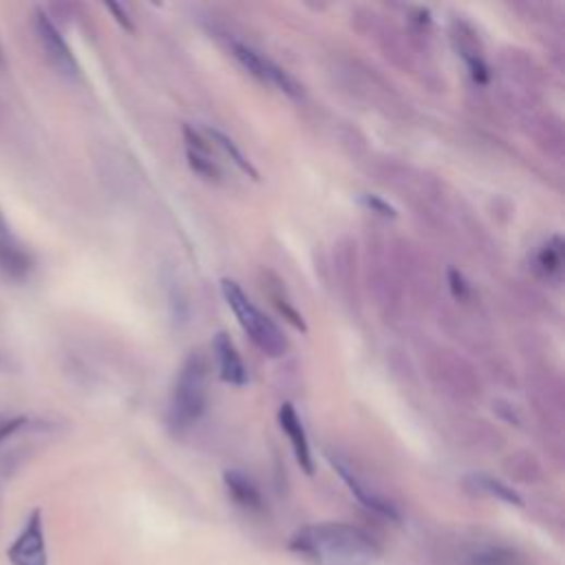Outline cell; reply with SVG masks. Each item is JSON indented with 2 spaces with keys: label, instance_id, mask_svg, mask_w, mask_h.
I'll return each mask as SVG.
<instances>
[{
  "label": "cell",
  "instance_id": "cell-1",
  "mask_svg": "<svg viewBox=\"0 0 565 565\" xmlns=\"http://www.w3.org/2000/svg\"><path fill=\"white\" fill-rule=\"evenodd\" d=\"M290 550L314 565H375L381 561V545L362 528L325 521L297 530Z\"/></svg>",
  "mask_w": 565,
  "mask_h": 565
},
{
  "label": "cell",
  "instance_id": "cell-2",
  "mask_svg": "<svg viewBox=\"0 0 565 565\" xmlns=\"http://www.w3.org/2000/svg\"><path fill=\"white\" fill-rule=\"evenodd\" d=\"M208 396V364L204 356L191 353L185 358L175 383L168 422L175 431L191 429L206 409Z\"/></svg>",
  "mask_w": 565,
  "mask_h": 565
},
{
  "label": "cell",
  "instance_id": "cell-3",
  "mask_svg": "<svg viewBox=\"0 0 565 565\" xmlns=\"http://www.w3.org/2000/svg\"><path fill=\"white\" fill-rule=\"evenodd\" d=\"M221 294L228 303V308L232 310L237 323L241 325V329L248 334V338L267 356L278 358L288 351V340L282 336V332L278 329V325L267 318L250 299L248 294L239 288V282L224 278L221 280Z\"/></svg>",
  "mask_w": 565,
  "mask_h": 565
},
{
  "label": "cell",
  "instance_id": "cell-4",
  "mask_svg": "<svg viewBox=\"0 0 565 565\" xmlns=\"http://www.w3.org/2000/svg\"><path fill=\"white\" fill-rule=\"evenodd\" d=\"M47 431V424L27 418L0 420V500H3L8 480L36 453Z\"/></svg>",
  "mask_w": 565,
  "mask_h": 565
},
{
  "label": "cell",
  "instance_id": "cell-5",
  "mask_svg": "<svg viewBox=\"0 0 565 565\" xmlns=\"http://www.w3.org/2000/svg\"><path fill=\"white\" fill-rule=\"evenodd\" d=\"M230 49H232V56L243 64V69H248L254 77L278 88L280 93H286V96H290V98H301V84L286 69H280L272 60L263 58L259 51H254L248 45L232 43Z\"/></svg>",
  "mask_w": 565,
  "mask_h": 565
},
{
  "label": "cell",
  "instance_id": "cell-6",
  "mask_svg": "<svg viewBox=\"0 0 565 565\" xmlns=\"http://www.w3.org/2000/svg\"><path fill=\"white\" fill-rule=\"evenodd\" d=\"M8 561L12 565H49L47 534L40 510H34L27 517L21 534L8 550Z\"/></svg>",
  "mask_w": 565,
  "mask_h": 565
},
{
  "label": "cell",
  "instance_id": "cell-7",
  "mask_svg": "<svg viewBox=\"0 0 565 565\" xmlns=\"http://www.w3.org/2000/svg\"><path fill=\"white\" fill-rule=\"evenodd\" d=\"M36 34H38L40 47H43L47 60L51 62V67L64 77H71V80L77 77L80 67H77L73 51L69 49L67 40L58 32V27L43 12H38V16H36Z\"/></svg>",
  "mask_w": 565,
  "mask_h": 565
},
{
  "label": "cell",
  "instance_id": "cell-8",
  "mask_svg": "<svg viewBox=\"0 0 565 565\" xmlns=\"http://www.w3.org/2000/svg\"><path fill=\"white\" fill-rule=\"evenodd\" d=\"M332 466H334L336 473L340 476V480L347 484L349 493H351L366 510L375 513L378 517H385V519H389V521H398V519H400L398 508H396L389 500H385L383 495L371 491V489L353 473V470H351L347 464H342L340 459H332Z\"/></svg>",
  "mask_w": 565,
  "mask_h": 565
},
{
  "label": "cell",
  "instance_id": "cell-9",
  "mask_svg": "<svg viewBox=\"0 0 565 565\" xmlns=\"http://www.w3.org/2000/svg\"><path fill=\"white\" fill-rule=\"evenodd\" d=\"M213 351L219 369V378L232 387L248 385V369L241 360V353L237 351L232 338L226 332H219L213 340Z\"/></svg>",
  "mask_w": 565,
  "mask_h": 565
},
{
  "label": "cell",
  "instance_id": "cell-10",
  "mask_svg": "<svg viewBox=\"0 0 565 565\" xmlns=\"http://www.w3.org/2000/svg\"><path fill=\"white\" fill-rule=\"evenodd\" d=\"M183 140H185V155H188V164H191V168L211 181H219L221 168H219L217 159L213 157L211 140L204 137L193 127H183Z\"/></svg>",
  "mask_w": 565,
  "mask_h": 565
},
{
  "label": "cell",
  "instance_id": "cell-11",
  "mask_svg": "<svg viewBox=\"0 0 565 565\" xmlns=\"http://www.w3.org/2000/svg\"><path fill=\"white\" fill-rule=\"evenodd\" d=\"M278 424L280 429L286 431L290 444H292V450L297 455V461L299 466L305 470L308 476H314V459H312V450H310V442H308V433H305V426L294 409V405L286 402L280 407L278 411Z\"/></svg>",
  "mask_w": 565,
  "mask_h": 565
},
{
  "label": "cell",
  "instance_id": "cell-12",
  "mask_svg": "<svg viewBox=\"0 0 565 565\" xmlns=\"http://www.w3.org/2000/svg\"><path fill=\"white\" fill-rule=\"evenodd\" d=\"M29 267H32V259L14 237L5 219V213L0 208V269L14 278H21L29 272Z\"/></svg>",
  "mask_w": 565,
  "mask_h": 565
},
{
  "label": "cell",
  "instance_id": "cell-13",
  "mask_svg": "<svg viewBox=\"0 0 565 565\" xmlns=\"http://www.w3.org/2000/svg\"><path fill=\"white\" fill-rule=\"evenodd\" d=\"M224 482H226L228 495L232 497V502L237 506H241L243 510H250V513L263 510V497H261L259 489L243 473H237V470H228V473L224 476Z\"/></svg>",
  "mask_w": 565,
  "mask_h": 565
},
{
  "label": "cell",
  "instance_id": "cell-14",
  "mask_svg": "<svg viewBox=\"0 0 565 565\" xmlns=\"http://www.w3.org/2000/svg\"><path fill=\"white\" fill-rule=\"evenodd\" d=\"M206 135H208V140H211V144H217V146L230 157V161H232L239 170H243V172L250 175L252 179H259V170L250 164V159H245V155L235 146V142H232L228 135H224V133H219V131H206Z\"/></svg>",
  "mask_w": 565,
  "mask_h": 565
},
{
  "label": "cell",
  "instance_id": "cell-15",
  "mask_svg": "<svg viewBox=\"0 0 565 565\" xmlns=\"http://www.w3.org/2000/svg\"><path fill=\"white\" fill-rule=\"evenodd\" d=\"M473 484H476L478 491H482V493H486V495H491V497H497V500H502V502H506V504H513V506H521V504H524L521 497H519L510 486L502 484V482L495 480V478L476 476V478H473Z\"/></svg>",
  "mask_w": 565,
  "mask_h": 565
},
{
  "label": "cell",
  "instance_id": "cell-16",
  "mask_svg": "<svg viewBox=\"0 0 565 565\" xmlns=\"http://www.w3.org/2000/svg\"><path fill=\"white\" fill-rule=\"evenodd\" d=\"M537 265L548 274H558L561 272V265H563V241L558 237H554L552 241H548L539 256H537Z\"/></svg>",
  "mask_w": 565,
  "mask_h": 565
},
{
  "label": "cell",
  "instance_id": "cell-17",
  "mask_svg": "<svg viewBox=\"0 0 565 565\" xmlns=\"http://www.w3.org/2000/svg\"><path fill=\"white\" fill-rule=\"evenodd\" d=\"M272 301H274V305L278 308V312L282 314V318H288L297 329L308 332V325H305L303 316L294 310V305H290V301H288V299H282V297H278V294H272Z\"/></svg>",
  "mask_w": 565,
  "mask_h": 565
},
{
  "label": "cell",
  "instance_id": "cell-18",
  "mask_svg": "<svg viewBox=\"0 0 565 565\" xmlns=\"http://www.w3.org/2000/svg\"><path fill=\"white\" fill-rule=\"evenodd\" d=\"M362 204L371 211V213H375V215H381V217H396V208L394 206H389L387 202H383L381 197H375V195H362Z\"/></svg>",
  "mask_w": 565,
  "mask_h": 565
},
{
  "label": "cell",
  "instance_id": "cell-19",
  "mask_svg": "<svg viewBox=\"0 0 565 565\" xmlns=\"http://www.w3.org/2000/svg\"><path fill=\"white\" fill-rule=\"evenodd\" d=\"M448 276H450V290H453V294H455L457 299H468L470 290H468L466 278H464L457 269H450Z\"/></svg>",
  "mask_w": 565,
  "mask_h": 565
},
{
  "label": "cell",
  "instance_id": "cell-20",
  "mask_svg": "<svg viewBox=\"0 0 565 565\" xmlns=\"http://www.w3.org/2000/svg\"><path fill=\"white\" fill-rule=\"evenodd\" d=\"M107 10L116 16V21L127 29V32H133L135 27H133V23H131V19H129V14H127V10H122L120 5H113V3H109L107 5Z\"/></svg>",
  "mask_w": 565,
  "mask_h": 565
},
{
  "label": "cell",
  "instance_id": "cell-21",
  "mask_svg": "<svg viewBox=\"0 0 565 565\" xmlns=\"http://www.w3.org/2000/svg\"><path fill=\"white\" fill-rule=\"evenodd\" d=\"M0 64H3V49H0Z\"/></svg>",
  "mask_w": 565,
  "mask_h": 565
}]
</instances>
